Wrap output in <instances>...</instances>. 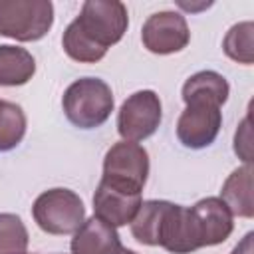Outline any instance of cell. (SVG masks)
Wrapping results in <instances>:
<instances>
[{"label": "cell", "instance_id": "1", "mask_svg": "<svg viewBox=\"0 0 254 254\" xmlns=\"http://www.w3.org/2000/svg\"><path fill=\"white\" fill-rule=\"evenodd\" d=\"M129 24L127 8L119 0H87L79 16L65 28L64 52L81 64L99 62L107 48L117 44Z\"/></svg>", "mask_w": 254, "mask_h": 254}, {"label": "cell", "instance_id": "2", "mask_svg": "<svg viewBox=\"0 0 254 254\" xmlns=\"http://www.w3.org/2000/svg\"><path fill=\"white\" fill-rule=\"evenodd\" d=\"M62 107L67 121L75 127L95 129L109 119L113 111V93L103 79L81 77L65 89Z\"/></svg>", "mask_w": 254, "mask_h": 254}, {"label": "cell", "instance_id": "3", "mask_svg": "<svg viewBox=\"0 0 254 254\" xmlns=\"http://www.w3.org/2000/svg\"><path fill=\"white\" fill-rule=\"evenodd\" d=\"M54 24L50 0H0V36L18 42L44 38Z\"/></svg>", "mask_w": 254, "mask_h": 254}, {"label": "cell", "instance_id": "4", "mask_svg": "<svg viewBox=\"0 0 254 254\" xmlns=\"http://www.w3.org/2000/svg\"><path fill=\"white\" fill-rule=\"evenodd\" d=\"M36 224L48 234H73L85 222L81 198L69 189H50L42 192L32 206Z\"/></svg>", "mask_w": 254, "mask_h": 254}, {"label": "cell", "instance_id": "5", "mask_svg": "<svg viewBox=\"0 0 254 254\" xmlns=\"http://www.w3.org/2000/svg\"><path fill=\"white\" fill-rule=\"evenodd\" d=\"M147 175L149 155L141 145L133 141H119L105 153L101 183L125 192H141L147 183Z\"/></svg>", "mask_w": 254, "mask_h": 254}, {"label": "cell", "instance_id": "6", "mask_svg": "<svg viewBox=\"0 0 254 254\" xmlns=\"http://www.w3.org/2000/svg\"><path fill=\"white\" fill-rule=\"evenodd\" d=\"M161 99L155 91L143 89L129 95L117 115V131L125 141H143L161 125Z\"/></svg>", "mask_w": 254, "mask_h": 254}, {"label": "cell", "instance_id": "7", "mask_svg": "<svg viewBox=\"0 0 254 254\" xmlns=\"http://www.w3.org/2000/svg\"><path fill=\"white\" fill-rule=\"evenodd\" d=\"M141 40L149 52L167 56L187 48L190 32L183 14L165 10L147 18L141 30Z\"/></svg>", "mask_w": 254, "mask_h": 254}, {"label": "cell", "instance_id": "8", "mask_svg": "<svg viewBox=\"0 0 254 254\" xmlns=\"http://www.w3.org/2000/svg\"><path fill=\"white\" fill-rule=\"evenodd\" d=\"M220 125V107L210 103H189L177 121V137L189 149H204L216 139Z\"/></svg>", "mask_w": 254, "mask_h": 254}, {"label": "cell", "instance_id": "9", "mask_svg": "<svg viewBox=\"0 0 254 254\" xmlns=\"http://www.w3.org/2000/svg\"><path fill=\"white\" fill-rule=\"evenodd\" d=\"M159 246H163L171 254H189V252L202 248L190 208L173 204V202L169 204L163 224H161Z\"/></svg>", "mask_w": 254, "mask_h": 254}, {"label": "cell", "instance_id": "10", "mask_svg": "<svg viewBox=\"0 0 254 254\" xmlns=\"http://www.w3.org/2000/svg\"><path fill=\"white\" fill-rule=\"evenodd\" d=\"M190 214L196 226L200 246H214L224 242L234 228L228 206L216 196L198 200L194 206H190Z\"/></svg>", "mask_w": 254, "mask_h": 254}, {"label": "cell", "instance_id": "11", "mask_svg": "<svg viewBox=\"0 0 254 254\" xmlns=\"http://www.w3.org/2000/svg\"><path fill=\"white\" fill-rule=\"evenodd\" d=\"M141 206V192H125L99 183L93 194V212L99 220L115 226L129 224Z\"/></svg>", "mask_w": 254, "mask_h": 254}, {"label": "cell", "instance_id": "12", "mask_svg": "<svg viewBox=\"0 0 254 254\" xmlns=\"http://www.w3.org/2000/svg\"><path fill=\"white\" fill-rule=\"evenodd\" d=\"M121 248L117 230L97 216L85 220L71 238V254H119Z\"/></svg>", "mask_w": 254, "mask_h": 254}, {"label": "cell", "instance_id": "13", "mask_svg": "<svg viewBox=\"0 0 254 254\" xmlns=\"http://www.w3.org/2000/svg\"><path fill=\"white\" fill-rule=\"evenodd\" d=\"M220 200L228 206L232 216H242V218H252L254 216V198H252V165H244L232 175L222 185L220 190Z\"/></svg>", "mask_w": 254, "mask_h": 254}, {"label": "cell", "instance_id": "14", "mask_svg": "<svg viewBox=\"0 0 254 254\" xmlns=\"http://www.w3.org/2000/svg\"><path fill=\"white\" fill-rule=\"evenodd\" d=\"M228 81L216 71H198L190 75L183 85V101L189 103H210L220 107L228 99Z\"/></svg>", "mask_w": 254, "mask_h": 254}, {"label": "cell", "instance_id": "15", "mask_svg": "<svg viewBox=\"0 0 254 254\" xmlns=\"http://www.w3.org/2000/svg\"><path fill=\"white\" fill-rule=\"evenodd\" d=\"M34 71L36 62L28 50L16 46H0V85H24L32 79Z\"/></svg>", "mask_w": 254, "mask_h": 254}, {"label": "cell", "instance_id": "16", "mask_svg": "<svg viewBox=\"0 0 254 254\" xmlns=\"http://www.w3.org/2000/svg\"><path fill=\"white\" fill-rule=\"evenodd\" d=\"M169 200H145L141 202L135 218L131 220V234L137 242L147 246H159L161 224L169 208Z\"/></svg>", "mask_w": 254, "mask_h": 254}, {"label": "cell", "instance_id": "17", "mask_svg": "<svg viewBox=\"0 0 254 254\" xmlns=\"http://www.w3.org/2000/svg\"><path fill=\"white\" fill-rule=\"evenodd\" d=\"M222 50L230 60L250 65L254 62V24L252 22L234 24L222 40Z\"/></svg>", "mask_w": 254, "mask_h": 254}, {"label": "cell", "instance_id": "18", "mask_svg": "<svg viewBox=\"0 0 254 254\" xmlns=\"http://www.w3.org/2000/svg\"><path fill=\"white\" fill-rule=\"evenodd\" d=\"M26 133V115L20 105L0 99V153L12 151Z\"/></svg>", "mask_w": 254, "mask_h": 254}, {"label": "cell", "instance_id": "19", "mask_svg": "<svg viewBox=\"0 0 254 254\" xmlns=\"http://www.w3.org/2000/svg\"><path fill=\"white\" fill-rule=\"evenodd\" d=\"M28 230L20 216L2 212L0 214V254H26Z\"/></svg>", "mask_w": 254, "mask_h": 254}, {"label": "cell", "instance_id": "20", "mask_svg": "<svg viewBox=\"0 0 254 254\" xmlns=\"http://www.w3.org/2000/svg\"><path fill=\"white\" fill-rule=\"evenodd\" d=\"M248 117L242 121L240 129L234 135V151L236 155H240L244 159V163L248 165L252 161V145H250V127H248Z\"/></svg>", "mask_w": 254, "mask_h": 254}, {"label": "cell", "instance_id": "21", "mask_svg": "<svg viewBox=\"0 0 254 254\" xmlns=\"http://www.w3.org/2000/svg\"><path fill=\"white\" fill-rule=\"evenodd\" d=\"M252 238H254V234H252V232H248V234L242 238V242H238V244H236V248L232 250V254H254Z\"/></svg>", "mask_w": 254, "mask_h": 254}, {"label": "cell", "instance_id": "22", "mask_svg": "<svg viewBox=\"0 0 254 254\" xmlns=\"http://www.w3.org/2000/svg\"><path fill=\"white\" fill-rule=\"evenodd\" d=\"M119 254H137V252H133V250H127V248H121V252Z\"/></svg>", "mask_w": 254, "mask_h": 254}]
</instances>
